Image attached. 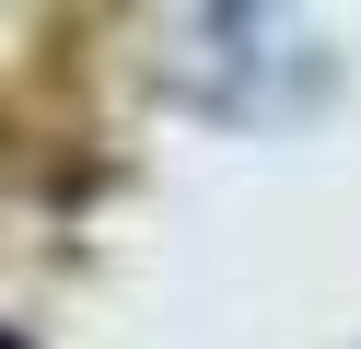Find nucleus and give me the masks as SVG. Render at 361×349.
I'll use <instances>...</instances> for the list:
<instances>
[{"mask_svg": "<svg viewBox=\"0 0 361 349\" xmlns=\"http://www.w3.org/2000/svg\"><path fill=\"white\" fill-rule=\"evenodd\" d=\"M0 349H24V338H12V326H0Z\"/></svg>", "mask_w": 361, "mask_h": 349, "instance_id": "obj_1", "label": "nucleus"}]
</instances>
